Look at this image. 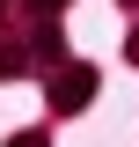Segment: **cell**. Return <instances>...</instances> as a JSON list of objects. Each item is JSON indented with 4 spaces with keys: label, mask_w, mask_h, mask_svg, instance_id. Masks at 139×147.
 Returning a JSON list of instances; mask_svg holds the SVG:
<instances>
[{
    "label": "cell",
    "mask_w": 139,
    "mask_h": 147,
    "mask_svg": "<svg viewBox=\"0 0 139 147\" xmlns=\"http://www.w3.org/2000/svg\"><path fill=\"white\" fill-rule=\"evenodd\" d=\"M88 88H95V74L73 66V74H59V81H51V103H59V110H81V103H88Z\"/></svg>",
    "instance_id": "obj_1"
},
{
    "label": "cell",
    "mask_w": 139,
    "mask_h": 147,
    "mask_svg": "<svg viewBox=\"0 0 139 147\" xmlns=\"http://www.w3.org/2000/svg\"><path fill=\"white\" fill-rule=\"evenodd\" d=\"M15 147H44V140H37V132H22V140H15Z\"/></svg>",
    "instance_id": "obj_2"
},
{
    "label": "cell",
    "mask_w": 139,
    "mask_h": 147,
    "mask_svg": "<svg viewBox=\"0 0 139 147\" xmlns=\"http://www.w3.org/2000/svg\"><path fill=\"white\" fill-rule=\"evenodd\" d=\"M29 7H44V15H51V7H59V0H29Z\"/></svg>",
    "instance_id": "obj_3"
},
{
    "label": "cell",
    "mask_w": 139,
    "mask_h": 147,
    "mask_svg": "<svg viewBox=\"0 0 139 147\" xmlns=\"http://www.w3.org/2000/svg\"><path fill=\"white\" fill-rule=\"evenodd\" d=\"M132 59H139V44H132Z\"/></svg>",
    "instance_id": "obj_4"
}]
</instances>
